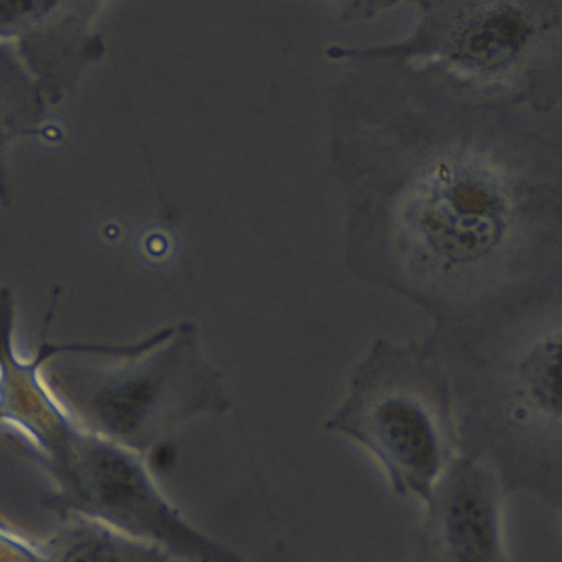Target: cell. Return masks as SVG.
Segmentation results:
<instances>
[{
	"label": "cell",
	"instance_id": "cell-3",
	"mask_svg": "<svg viewBox=\"0 0 562 562\" xmlns=\"http://www.w3.org/2000/svg\"><path fill=\"white\" fill-rule=\"evenodd\" d=\"M560 353L559 336H549L526 357L520 372L536 404L551 416H560Z\"/></svg>",
	"mask_w": 562,
	"mask_h": 562
},
{
	"label": "cell",
	"instance_id": "cell-2",
	"mask_svg": "<svg viewBox=\"0 0 562 562\" xmlns=\"http://www.w3.org/2000/svg\"><path fill=\"white\" fill-rule=\"evenodd\" d=\"M498 487L465 464L446 469L426 506L439 562H507Z\"/></svg>",
	"mask_w": 562,
	"mask_h": 562
},
{
	"label": "cell",
	"instance_id": "cell-1",
	"mask_svg": "<svg viewBox=\"0 0 562 562\" xmlns=\"http://www.w3.org/2000/svg\"><path fill=\"white\" fill-rule=\"evenodd\" d=\"M450 422L438 373L409 351L379 341L326 426L364 447L396 492L427 506L448 465Z\"/></svg>",
	"mask_w": 562,
	"mask_h": 562
}]
</instances>
